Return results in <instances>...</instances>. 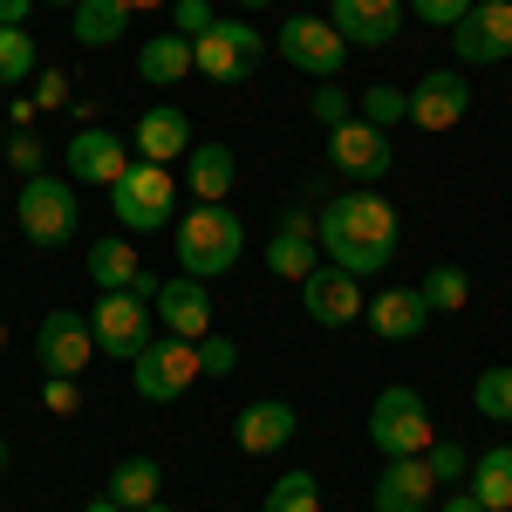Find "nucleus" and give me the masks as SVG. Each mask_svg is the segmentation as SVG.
<instances>
[{
	"label": "nucleus",
	"instance_id": "5",
	"mask_svg": "<svg viewBox=\"0 0 512 512\" xmlns=\"http://www.w3.org/2000/svg\"><path fill=\"white\" fill-rule=\"evenodd\" d=\"M76 185L69 178H21V205H14V219H21V239L41 246V253H55V246H69L76 239Z\"/></svg>",
	"mask_w": 512,
	"mask_h": 512
},
{
	"label": "nucleus",
	"instance_id": "49",
	"mask_svg": "<svg viewBox=\"0 0 512 512\" xmlns=\"http://www.w3.org/2000/svg\"><path fill=\"white\" fill-rule=\"evenodd\" d=\"M239 7H274V0H239Z\"/></svg>",
	"mask_w": 512,
	"mask_h": 512
},
{
	"label": "nucleus",
	"instance_id": "28",
	"mask_svg": "<svg viewBox=\"0 0 512 512\" xmlns=\"http://www.w3.org/2000/svg\"><path fill=\"white\" fill-rule=\"evenodd\" d=\"M158 485H164L158 458H123L117 472H110V499L123 512H144V506H158Z\"/></svg>",
	"mask_w": 512,
	"mask_h": 512
},
{
	"label": "nucleus",
	"instance_id": "15",
	"mask_svg": "<svg viewBox=\"0 0 512 512\" xmlns=\"http://www.w3.org/2000/svg\"><path fill=\"white\" fill-rule=\"evenodd\" d=\"M294 431H301V417H294V403H280V396H260V403H246L233 417L239 458H274L280 444H294Z\"/></svg>",
	"mask_w": 512,
	"mask_h": 512
},
{
	"label": "nucleus",
	"instance_id": "47",
	"mask_svg": "<svg viewBox=\"0 0 512 512\" xmlns=\"http://www.w3.org/2000/svg\"><path fill=\"white\" fill-rule=\"evenodd\" d=\"M82 512H123V506H117V499H96V506H82Z\"/></svg>",
	"mask_w": 512,
	"mask_h": 512
},
{
	"label": "nucleus",
	"instance_id": "16",
	"mask_svg": "<svg viewBox=\"0 0 512 512\" xmlns=\"http://www.w3.org/2000/svg\"><path fill=\"white\" fill-rule=\"evenodd\" d=\"M151 315L164 321V335H178V342H205V335H212V294H205V280H198V274H171Z\"/></svg>",
	"mask_w": 512,
	"mask_h": 512
},
{
	"label": "nucleus",
	"instance_id": "45",
	"mask_svg": "<svg viewBox=\"0 0 512 512\" xmlns=\"http://www.w3.org/2000/svg\"><path fill=\"white\" fill-rule=\"evenodd\" d=\"M444 512H485V506H478V492L465 485V492H451V499H444Z\"/></svg>",
	"mask_w": 512,
	"mask_h": 512
},
{
	"label": "nucleus",
	"instance_id": "34",
	"mask_svg": "<svg viewBox=\"0 0 512 512\" xmlns=\"http://www.w3.org/2000/svg\"><path fill=\"white\" fill-rule=\"evenodd\" d=\"M233 369H239L233 335H205V342H198V376H233Z\"/></svg>",
	"mask_w": 512,
	"mask_h": 512
},
{
	"label": "nucleus",
	"instance_id": "12",
	"mask_svg": "<svg viewBox=\"0 0 512 512\" xmlns=\"http://www.w3.org/2000/svg\"><path fill=\"white\" fill-rule=\"evenodd\" d=\"M62 158H69V185H103V192H110V185H117L123 171L137 164V158H130V144H123L117 130H103V123L76 130Z\"/></svg>",
	"mask_w": 512,
	"mask_h": 512
},
{
	"label": "nucleus",
	"instance_id": "9",
	"mask_svg": "<svg viewBox=\"0 0 512 512\" xmlns=\"http://www.w3.org/2000/svg\"><path fill=\"white\" fill-rule=\"evenodd\" d=\"M89 328H96V355L137 362V355L151 349V301H137V294H103V301L89 308Z\"/></svg>",
	"mask_w": 512,
	"mask_h": 512
},
{
	"label": "nucleus",
	"instance_id": "18",
	"mask_svg": "<svg viewBox=\"0 0 512 512\" xmlns=\"http://www.w3.org/2000/svg\"><path fill=\"white\" fill-rule=\"evenodd\" d=\"M431 499H437L431 458H390L383 478H376V492H369L376 512H431Z\"/></svg>",
	"mask_w": 512,
	"mask_h": 512
},
{
	"label": "nucleus",
	"instance_id": "50",
	"mask_svg": "<svg viewBox=\"0 0 512 512\" xmlns=\"http://www.w3.org/2000/svg\"><path fill=\"white\" fill-rule=\"evenodd\" d=\"M144 512H171V506H164V499H158V506H144Z\"/></svg>",
	"mask_w": 512,
	"mask_h": 512
},
{
	"label": "nucleus",
	"instance_id": "22",
	"mask_svg": "<svg viewBox=\"0 0 512 512\" xmlns=\"http://www.w3.org/2000/svg\"><path fill=\"white\" fill-rule=\"evenodd\" d=\"M369 328H376L383 342H417V335L431 328V301H424L417 287H390V294L369 301Z\"/></svg>",
	"mask_w": 512,
	"mask_h": 512
},
{
	"label": "nucleus",
	"instance_id": "26",
	"mask_svg": "<svg viewBox=\"0 0 512 512\" xmlns=\"http://www.w3.org/2000/svg\"><path fill=\"white\" fill-rule=\"evenodd\" d=\"M137 267H144V260H137L130 239H96V246H89V280H96L103 294H130Z\"/></svg>",
	"mask_w": 512,
	"mask_h": 512
},
{
	"label": "nucleus",
	"instance_id": "39",
	"mask_svg": "<svg viewBox=\"0 0 512 512\" xmlns=\"http://www.w3.org/2000/svg\"><path fill=\"white\" fill-rule=\"evenodd\" d=\"M472 7H478V0H410V14H417L424 28H458Z\"/></svg>",
	"mask_w": 512,
	"mask_h": 512
},
{
	"label": "nucleus",
	"instance_id": "4",
	"mask_svg": "<svg viewBox=\"0 0 512 512\" xmlns=\"http://www.w3.org/2000/svg\"><path fill=\"white\" fill-rule=\"evenodd\" d=\"M171 205H178V178H171V164L137 158L117 185H110V212H117L123 233H164V226H171Z\"/></svg>",
	"mask_w": 512,
	"mask_h": 512
},
{
	"label": "nucleus",
	"instance_id": "20",
	"mask_svg": "<svg viewBox=\"0 0 512 512\" xmlns=\"http://www.w3.org/2000/svg\"><path fill=\"white\" fill-rule=\"evenodd\" d=\"M315 267H321L315 219H308V212H287L280 233H274V246H267V274H274V280H308Z\"/></svg>",
	"mask_w": 512,
	"mask_h": 512
},
{
	"label": "nucleus",
	"instance_id": "25",
	"mask_svg": "<svg viewBox=\"0 0 512 512\" xmlns=\"http://www.w3.org/2000/svg\"><path fill=\"white\" fill-rule=\"evenodd\" d=\"M69 14H76V41L82 48H110V41L130 35V7H123V0H76Z\"/></svg>",
	"mask_w": 512,
	"mask_h": 512
},
{
	"label": "nucleus",
	"instance_id": "38",
	"mask_svg": "<svg viewBox=\"0 0 512 512\" xmlns=\"http://www.w3.org/2000/svg\"><path fill=\"white\" fill-rule=\"evenodd\" d=\"M41 158H48V144H41L35 130H14V137H7V164H14L21 178H41Z\"/></svg>",
	"mask_w": 512,
	"mask_h": 512
},
{
	"label": "nucleus",
	"instance_id": "52",
	"mask_svg": "<svg viewBox=\"0 0 512 512\" xmlns=\"http://www.w3.org/2000/svg\"><path fill=\"white\" fill-rule=\"evenodd\" d=\"M0 342H7V328H0Z\"/></svg>",
	"mask_w": 512,
	"mask_h": 512
},
{
	"label": "nucleus",
	"instance_id": "21",
	"mask_svg": "<svg viewBox=\"0 0 512 512\" xmlns=\"http://www.w3.org/2000/svg\"><path fill=\"white\" fill-rule=\"evenodd\" d=\"M137 158L151 164H171V158H192V123L185 110H171V103H151L144 117H137V144H130Z\"/></svg>",
	"mask_w": 512,
	"mask_h": 512
},
{
	"label": "nucleus",
	"instance_id": "29",
	"mask_svg": "<svg viewBox=\"0 0 512 512\" xmlns=\"http://www.w3.org/2000/svg\"><path fill=\"white\" fill-rule=\"evenodd\" d=\"M28 76H41V55L28 28H0V89H21Z\"/></svg>",
	"mask_w": 512,
	"mask_h": 512
},
{
	"label": "nucleus",
	"instance_id": "6",
	"mask_svg": "<svg viewBox=\"0 0 512 512\" xmlns=\"http://www.w3.org/2000/svg\"><path fill=\"white\" fill-rule=\"evenodd\" d=\"M274 48H280L287 69H301V76H315V82H335L342 62H349V41L335 35L328 14H287L280 35H274Z\"/></svg>",
	"mask_w": 512,
	"mask_h": 512
},
{
	"label": "nucleus",
	"instance_id": "10",
	"mask_svg": "<svg viewBox=\"0 0 512 512\" xmlns=\"http://www.w3.org/2000/svg\"><path fill=\"white\" fill-rule=\"evenodd\" d=\"M328 158H335V171H342V178H355V185H376V178H390L396 151H390V130H376V123L349 117V123H335V130H328Z\"/></svg>",
	"mask_w": 512,
	"mask_h": 512
},
{
	"label": "nucleus",
	"instance_id": "48",
	"mask_svg": "<svg viewBox=\"0 0 512 512\" xmlns=\"http://www.w3.org/2000/svg\"><path fill=\"white\" fill-rule=\"evenodd\" d=\"M0 472H7V437H0Z\"/></svg>",
	"mask_w": 512,
	"mask_h": 512
},
{
	"label": "nucleus",
	"instance_id": "11",
	"mask_svg": "<svg viewBox=\"0 0 512 512\" xmlns=\"http://www.w3.org/2000/svg\"><path fill=\"white\" fill-rule=\"evenodd\" d=\"M89 355H96V328H89V315H76V308L41 315L35 362L48 369V376H82V369H89Z\"/></svg>",
	"mask_w": 512,
	"mask_h": 512
},
{
	"label": "nucleus",
	"instance_id": "36",
	"mask_svg": "<svg viewBox=\"0 0 512 512\" xmlns=\"http://www.w3.org/2000/svg\"><path fill=\"white\" fill-rule=\"evenodd\" d=\"M219 14H212V0H171V35H185V41H198L205 28H212Z\"/></svg>",
	"mask_w": 512,
	"mask_h": 512
},
{
	"label": "nucleus",
	"instance_id": "19",
	"mask_svg": "<svg viewBox=\"0 0 512 512\" xmlns=\"http://www.w3.org/2000/svg\"><path fill=\"white\" fill-rule=\"evenodd\" d=\"M465 110H472V89H465L458 69H431L410 89V123L417 130H451V123H465Z\"/></svg>",
	"mask_w": 512,
	"mask_h": 512
},
{
	"label": "nucleus",
	"instance_id": "43",
	"mask_svg": "<svg viewBox=\"0 0 512 512\" xmlns=\"http://www.w3.org/2000/svg\"><path fill=\"white\" fill-rule=\"evenodd\" d=\"M130 294H137V301H151V308H158V294H164V274H151V267H137V280H130Z\"/></svg>",
	"mask_w": 512,
	"mask_h": 512
},
{
	"label": "nucleus",
	"instance_id": "35",
	"mask_svg": "<svg viewBox=\"0 0 512 512\" xmlns=\"http://www.w3.org/2000/svg\"><path fill=\"white\" fill-rule=\"evenodd\" d=\"M308 110H315V123H321V130H335V123H349V117H355L349 89H335V82H321L315 96H308Z\"/></svg>",
	"mask_w": 512,
	"mask_h": 512
},
{
	"label": "nucleus",
	"instance_id": "37",
	"mask_svg": "<svg viewBox=\"0 0 512 512\" xmlns=\"http://www.w3.org/2000/svg\"><path fill=\"white\" fill-rule=\"evenodd\" d=\"M424 458H431L437 485H458V478H472V451H465V444H431Z\"/></svg>",
	"mask_w": 512,
	"mask_h": 512
},
{
	"label": "nucleus",
	"instance_id": "7",
	"mask_svg": "<svg viewBox=\"0 0 512 512\" xmlns=\"http://www.w3.org/2000/svg\"><path fill=\"white\" fill-rule=\"evenodd\" d=\"M192 383H198V342H178V335H151V349L130 362V390L144 403H178Z\"/></svg>",
	"mask_w": 512,
	"mask_h": 512
},
{
	"label": "nucleus",
	"instance_id": "23",
	"mask_svg": "<svg viewBox=\"0 0 512 512\" xmlns=\"http://www.w3.org/2000/svg\"><path fill=\"white\" fill-rule=\"evenodd\" d=\"M185 185H192L198 205H226V192L239 185V151H226V144H192Z\"/></svg>",
	"mask_w": 512,
	"mask_h": 512
},
{
	"label": "nucleus",
	"instance_id": "14",
	"mask_svg": "<svg viewBox=\"0 0 512 512\" xmlns=\"http://www.w3.org/2000/svg\"><path fill=\"white\" fill-rule=\"evenodd\" d=\"M301 308H308V321H321V328H349V321L369 315L362 280L342 274V267H315V274L301 280Z\"/></svg>",
	"mask_w": 512,
	"mask_h": 512
},
{
	"label": "nucleus",
	"instance_id": "32",
	"mask_svg": "<svg viewBox=\"0 0 512 512\" xmlns=\"http://www.w3.org/2000/svg\"><path fill=\"white\" fill-rule=\"evenodd\" d=\"M472 403H478V417H492V424H512V369H478Z\"/></svg>",
	"mask_w": 512,
	"mask_h": 512
},
{
	"label": "nucleus",
	"instance_id": "1",
	"mask_svg": "<svg viewBox=\"0 0 512 512\" xmlns=\"http://www.w3.org/2000/svg\"><path fill=\"white\" fill-rule=\"evenodd\" d=\"M315 239H321V260H328V267L369 280V274H383V267L396 260L403 226H396L390 198L362 185V192H342V198L321 205V212H315Z\"/></svg>",
	"mask_w": 512,
	"mask_h": 512
},
{
	"label": "nucleus",
	"instance_id": "30",
	"mask_svg": "<svg viewBox=\"0 0 512 512\" xmlns=\"http://www.w3.org/2000/svg\"><path fill=\"white\" fill-rule=\"evenodd\" d=\"M260 512H321V478L315 472H287L267 485V499H260Z\"/></svg>",
	"mask_w": 512,
	"mask_h": 512
},
{
	"label": "nucleus",
	"instance_id": "40",
	"mask_svg": "<svg viewBox=\"0 0 512 512\" xmlns=\"http://www.w3.org/2000/svg\"><path fill=\"white\" fill-rule=\"evenodd\" d=\"M41 403H48V410H55V417H69V410H76V403H82L76 376H48V396H41Z\"/></svg>",
	"mask_w": 512,
	"mask_h": 512
},
{
	"label": "nucleus",
	"instance_id": "3",
	"mask_svg": "<svg viewBox=\"0 0 512 512\" xmlns=\"http://www.w3.org/2000/svg\"><path fill=\"white\" fill-rule=\"evenodd\" d=\"M369 444H376L383 458H424V451L437 444L424 390H410V383H390V390L376 396V403H369Z\"/></svg>",
	"mask_w": 512,
	"mask_h": 512
},
{
	"label": "nucleus",
	"instance_id": "24",
	"mask_svg": "<svg viewBox=\"0 0 512 512\" xmlns=\"http://www.w3.org/2000/svg\"><path fill=\"white\" fill-rule=\"evenodd\" d=\"M198 69V55H192V41L185 35H151L144 48H137V76L151 82V89H171V82H185Z\"/></svg>",
	"mask_w": 512,
	"mask_h": 512
},
{
	"label": "nucleus",
	"instance_id": "33",
	"mask_svg": "<svg viewBox=\"0 0 512 512\" xmlns=\"http://www.w3.org/2000/svg\"><path fill=\"white\" fill-rule=\"evenodd\" d=\"M362 123H376V130H390V123L410 117V89H396V82H376V89H362Z\"/></svg>",
	"mask_w": 512,
	"mask_h": 512
},
{
	"label": "nucleus",
	"instance_id": "46",
	"mask_svg": "<svg viewBox=\"0 0 512 512\" xmlns=\"http://www.w3.org/2000/svg\"><path fill=\"white\" fill-rule=\"evenodd\" d=\"M123 7H130V14H144V7H171V0H123Z\"/></svg>",
	"mask_w": 512,
	"mask_h": 512
},
{
	"label": "nucleus",
	"instance_id": "31",
	"mask_svg": "<svg viewBox=\"0 0 512 512\" xmlns=\"http://www.w3.org/2000/svg\"><path fill=\"white\" fill-rule=\"evenodd\" d=\"M417 294L431 301V315H458L472 301V280H465V267H431V274L417 280Z\"/></svg>",
	"mask_w": 512,
	"mask_h": 512
},
{
	"label": "nucleus",
	"instance_id": "44",
	"mask_svg": "<svg viewBox=\"0 0 512 512\" xmlns=\"http://www.w3.org/2000/svg\"><path fill=\"white\" fill-rule=\"evenodd\" d=\"M28 14H35V0H0V28H28Z\"/></svg>",
	"mask_w": 512,
	"mask_h": 512
},
{
	"label": "nucleus",
	"instance_id": "2",
	"mask_svg": "<svg viewBox=\"0 0 512 512\" xmlns=\"http://www.w3.org/2000/svg\"><path fill=\"white\" fill-rule=\"evenodd\" d=\"M239 253H246V226L233 205H192L178 219V274L219 280L239 267Z\"/></svg>",
	"mask_w": 512,
	"mask_h": 512
},
{
	"label": "nucleus",
	"instance_id": "51",
	"mask_svg": "<svg viewBox=\"0 0 512 512\" xmlns=\"http://www.w3.org/2000/svg\"><path fill=\"white\" fill-rule=\"evenodd\" d=\"M48 7H76V0H48Z\"/></svg>",
	"mask_w": 512,
	"mask_h": 512
},
{
	"label": "nucleus",
	"instance_id": "13",
	"mask_svg": "<svg viewBox=\"0 0 512 512\" xmlns=\"http://www.w3.org/2000/svg\"><path fill=\"white\" fill-rule=\"evenodd\" d=\"M451 35H458V41H451V48H458V62H472V69L506 62V55H512V0H478Z\"/></svg>",
	"mask_w": 512,
	"mask_h": 512
},
{
	"label": "nucleus",
	"instance_id": "17",
	"mask_svg": "<svg viewBox=\"0 0 512 512\" xmlns=\"http://www.w3.org/2000/svg\"><path fill=\"white\" fill-rule=\"evenodd\" d=\"M328 21L349 48H390L403 35V0H335Z\"/></svg>",
	"mask_w": 512,
	"mask_h": 512
},
{
	"label": "nucleus",
	"instance_id": "27",
	"mask_svg": "<svg viewBox=\"0 0 512 512\" xmlns=\"http://www.w3.org/2000/svg\"><path fill=\"white\" fill-rule=\"evenodd\" d=\"M472 492L485 512H512V444H492L485 458H472Z\"/></svg>",
	"mask_w": 512,
	"mask_h": 512
},
{
	"label": "nucleus",
	"instance_id": "8",
	"mask_svg": "<svg viewBox=\"0 0 512 512\" xmlns=\"http://www.w3.org/2000/svg\"><path fill=\"white\" fill-rule=\"evenodd\" d=\"M192 55H198V76H212L219 89H233V82H246L253 69H260L267 41L253 35L246 21H212V28L192 41Z\"/></svg>",
	"mask_w": 512,
	"mask_h": 512
},
{
	"label": "nucleus",
	"instance_id": "41",
	"mask_svg": "<svg viewBox=\"0 0 512 512\" xmlns=\"http://www.w3.org/2000/svg\"><path fill=\"white\" fill-rule=\"evenodd\" d=\"M35 103H41V110L69 103V76H62V69H41V76H35Z\"/></svg>",
	"mask_w": 512,
	"mask_h": 512
},
{
	"label": "nucleus",
	"instance_id": "42",
	"mask_svg": "<svg viewBox=\"0 0 512 512\" xmlns=\"http://www.w3.org/2000/svg\"><path fill=\"white\" fill-rule=\"evenodd\" d=\"M35 117H41L35 96H14V103H7V123H14V130H35Z\"/></svg>",
	"mask_w": 512,
	"mask_h": 512
}]
</instances>
